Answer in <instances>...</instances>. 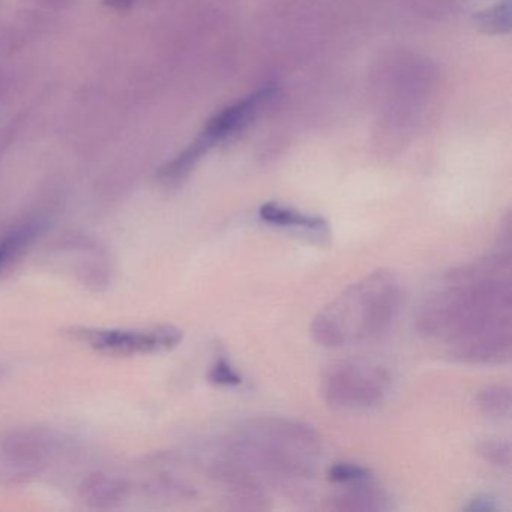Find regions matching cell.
<instances>
[{
  "instance_id": "obj_1",
  "label": "cell",
  "mask_w": 512,
  "mask_h": 512,
  "mask_svg": "<svg viewBox=\"0 0 512 512\" xmlns=\"http://www.w3.org/2000/svg\"><path fill=\"white\" fill-rule=\"evenodd\" d=\"M511 253H499L449 272L422 305L419 334L445 346L455 361L505 364L512 355Z\"/></svg>"
},
{
  "instance_id": "obj_2",
  "label": "cell",
  "mask_w": 512,
  "mask_h": 512,
  "mask_svg": "<svg viewBox=\"0 0 512 512\" xmlns=\"http://www.w3.org/2000/svg\"><path fill=\"white\" fill-rule=\"evenodd\" d=\"M401 304L400 278L389 269H377L319 311L311 335L319 346L331 349L377 340L389 331Z\"/></svg>"
},
{
  "instance_id": "obj_3",
  "label": "cell",
  "mask_w": 512,
  "mask_h": 512,
  "mask_svg": "<svg viewBox=\"0 0 512 512\" xmlns=\"http://www.w3.org/2000/svg\"><path fill=\"white\" fill-rule=\"evenodd\" d=\"M227 457L251 473L277 479H307L322 457L319 434L289 418H260L239 425L226 442Z\"/></svg>"
},
{
  "instance_id": "obj_4",
  "label": "cell",
  "mask_w": 512,
  "mask_h": 512,
  "mask_svg": "<svg viewBox=\"0 0 512 512\" xmlns=\"http://www.w3.org/2000/svg\"><path fill=\"white\" fill-rule=\"evenodd\" d=\"M322 389L332 409L358 412L373 409L385 401L391 391V376L388 370L373 362L347 359L328 368Z\"/></svg>"
},
{
  "instance_id": "obj_5",
  "label": "cell",
  "mask_w": 512,
  "mask_h": 512,
  "mask_svg": "<svg viewBox=\"0 0 512 512\" xmlns=\"http://www.w3.org/2000/svg\"><path fill=\"white\" fill-rule=\"evenodd\" d=\"M64 335L95 352L110 356L154 355L175 349L182 341L181 329L172 325L148 328H89L71 326Z\"/></svg>"
},
{
  "instance_id": "obj_6",
  "label": "cell",
  "mask_w": 512,
  "mask_h": 512,
  "mask_svg": "<svg viewBox=\"0 0 512 512\" xmlns=\"http://www.w3.org/2000/svg\"><path fill=\"white\" fill-rule=\"evenodd\" d=\"M58 442L44 430L0 433V487H13L37 478L56 454Z\"/></svg>"
},
{
  "instance_id": "obj_7",
  "label": "cell",
  "mask_w": 512,
  "mask_h": 512,
  "mask_svg": "<svg viewBox=\"0 0 512 512\" xmlns=\"http://www.w3.org/2000/svg\"><path fill=\"white\" fill-rule=\"evenodd\" d=\"M211 478L220 487L230 503V509L235 511H265L269 509L268 499L262 487L250 470L241 464L229 460L214 464Z\"/></svg>"
},
{
  "instance_id": "obj_8",
  "label": "cell",
  "mask_w": 512,
  "mask_h": 512,
  "mask_svg": "<svg viewBox=\"0 0 512 512\" xmlns=\"http://www.w3.org/2000/svg\"><path fill=\"white\" fill-rule=\"evenodd\" d=\"M130 493V482L110 473H92L80 487L82 499L94 508H112Z\"/></svg>"
},
{
  "instance_id": "obj_9",
  "label": "cell",
  "mask_w": 512,
  "mask_h": 512,
  "mask_svg": "<svg viewBox=\"0 0 512 512\" xmlns=\"http://www.w3.org/2000/svg\"><path fill=\"white\" fill-rule=\"evenodd\" d=\"M329 511H385L389 509L388 497L370 481L349 485L343 493L328 500Z\"/></svg>"
},
{
  "instance_id": "obj_10",
  "label": "cell",
  "mask_w": 512,
  "mask_h": 512,
  "mask_svg": "<svg viewBox=\"0 0 512 512\" xmlns=\"http://www.w3.org/2000/svg\"><path fill=\"white\" fill-rule=\"evenodd\" d=\"M260 217L266 223L274 224V226L305 230V232L317 235L319 238H325L329 235L328 223L323 218L302 214V212L278 205V203L263 205L260 208Z\"/></svg>"
},
{
  "instance_id": "obj_11",
  "label": "cell",
  "mask_w": 512,
  "mask_h": 512,
  "mask_svg": "<svg viewBox=\"0 0 512 512\" xmlns=\"http://www.w3.org/2000/svg\"><path fill=\"white\" fill-rule=\"evenodd\" d=\"M40 233L41 224L37 221H28L14 227L0 238V274L25 256L26 251L37 241Z\"/></svg>"
},
{
  "instance_id": "obj_12",
  "label": "cell",
  "mask_w": 512,
  "mask_h": 512,
  "mask_svg": "<svg viewBox=\"0 0 512 512\" xmlns=\"http://www.w3.org/2000/svg\"><path fill=\"white\" fill-rule=\"evenodd\" d=\"M511 388L506 385H490L476 395V406L491 418H506L511 413Z\"/></svg>"
},
{
  "instance_id": "obj_13",
  "label": "cell",
  "mask_w": 512,
  "mask_h": 512,
  "mask_svg": "<svg viewBox=\"0 0 512 512\" xmlns=\"http://www.w3.org/2000/svg\"><path fill=\"white\" fill-rule=\"evenodd\" d=\"M328 479L335 484H359L371 479V472L367 467L356 463H335L328 469Z\"/></svg>"
},
{
  "instance_id": "obj_14",
  "label": "cell",
  "mask_w": 512,
  "mask_h": 512,
  "mask_svg": "<svg viewBox=\"0 0 512 512\" xmlns=\"http://www.w3.org/2000/svg\"><path fill=\"white\" fill-rule=\"evenodd\" d=\"M478 454L493 466L509 467L511 464V445L508 440H484L478 445Z\"/></svg>"
},
{
  "instance_id": "obj_15",
  "label": "cell",
  "mask_w": 512,
  "mask_h": 512,
  "mask_svg": "<svg viewBox=\"0 0 512 512\" xmlns=\"http://www.w3.org/2000/svg\"><path fill=\"white\" fill-rule=\"evenodd\" d=\"M209 382L220 386H238L242 383V377L238 371L230 365L227 359H217L209 368Z\"/></svg>"
},
{
  "instance_id": "obj_16",
  "label": "cell",
  "mask_w": 512,
  "mask_h": 512,
  "mask_svg": "<svg viewBox=\"0 0 512 512\" xmlns=\"http://www.w3.org/2000/svg\"><path fill=\"white\" fill-rule=\"evenodd\" d=\"M134 2L136 0H106V5L115 8V10H125V8H130Z\"/></svg>"
},
{
  "instance_id": "obj_17",
  "label": "cell",
  "mask_w": 512,
  "mask_h": 512,
  "mask_svg": "<svg viewBox=\"0 0 512 512\" xmlns=\"http://www.w3.org/2000/svg\"><path fill=\"white\" fill-rule=\"evenodd\" d=\"M40 4L47 5V7H64L68 0H38Z\"/></svg>"
},
{
  "instance_id": "obj_18",
  "label": "cell",
  "mask_w": 512,
  "mask_h": 512,
  "mask_svg": "<svg viewBox=\"0 0 512 512\" xmlns=\"http://www.w3.org/2000/svg\"><path fill=\"white\" fill-rule=\"evenodd\" d=\"M5 374V368L0 365V380H2V377H4Z\"/></svg>"
}]
</instances>
